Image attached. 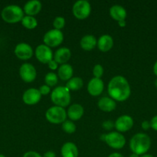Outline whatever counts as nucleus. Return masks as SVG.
Wrapping results in <instances>:
<instances>
[{
	"label": "nucleus",
	"instance_id": "obj_1",
	"mask_svg": "<svg viewBox=\"0 0 157 157\" xmlns=\"http://www.w3.org/2000/svg\"><path fill=\"white\" fill-rule=\"evenodd\" d=\"M108 93L115 101H126L130 95V86L124 77L118 75L112 78L109 81L108 84Z\"/></svg>",
	"mask_w": 157,
	"mask_h": 157
},
{
	"label": "nucleus",
	"instance_id": "obj_2",
	"mask_svg": "<svg viewBox=\"0 0 157 157\" xmlns=\"http://www.w3.org/2000/svg\"><path fill=\"white\" fill-rule=\"evenodd\" d=\"M151 146L150 137L143 133H138L130 140L129 147L132 153L137 155H144L147 153Z\"/></svg>",
	"mask_w": 157,
	"mask_h": 157
},
{
	"label": "nucleus",
	"instance_id": "obj_3",
	"mask_svg": "<svg viewBox=\"0 0 157 157\" xmlns=\"http://www.w3.org/2000/svg\"><path fill=\"white\" fill-rule=\"evenodd\" d=\"M23 9L17 5H9L6 6L2 11V18L5 21L9 23H15L22 21L23 15Z\"/></svg>",
	"mask_w": 157,
	"mask_h": 157
},
{
	"label": "nucleus",
	"instance_id": "obj_4",
	"mask_svg": "<svg viewBox=\"0 0 157 157\" xmlns=\"http://www.w3.org/2000/svg\"><path fill=\"white\" fill-rule=\"evenodd\" d=\"M51 99L55 106L64 107L69 105L71 101L69 90L66 87H56L51 94Z\"/></svg>",
	"mask_w": 157,
	"mask_h": 157
},
{
	"label": "nucleus",
	"instance_id": "obj_5",
	"mask_svg": "<svg viewBox=\"0 0 157 157\" xmlns=\"http://www.w3.org/2000/svg\"><path fill=\"white\" fill-rule=\"evenodd\" d=\"M46 117L52 124H61L66 121V111L63 107L53 106L47 110Z\"/></svg>",
	"mask_w": 157,
	"mask_h": 157
},
{
	"label": "nucleus",
	"instance_id": "obj_6",
	"mask_svg": "<svg viewBox=\"0 0 157 157\" xmlns=\"http://www.w3.org/2000/svg\"><path fill=\"white\" fill-rule=\"evenodd\" d=\"M72 12L78 19L87 18L91 12L90 3L87 0H78L72 6Z\"/></svg>",
	"mask_w": 157,
	"mask_h": 157
},
{
	"label": "nucleus",
	"instance_id": "obj_7",
	"mask_svg": "<svg viewBox=\"0 0 157 157\" xmlns=\"http://www.w3.org/2000/svg\"><path fill=\"white\" fill-rule=\"evenodd\" d=\"M43 41L46 45L49 47H55L61 44L63 41V34L58 29H51L45 34Z\"/></svg>",
	"mask_w": 157,
	"mask_h": 157
},
{
	"label": "nucleus",
	"instance_id": "obj_8",
	"mask_svg": "<svg viewBox=\"0 0 157 157\" xmlns=\"http://www.w3.org/2000/svg\"><path fill=\"white\" fill-rule=\"evenodd\" d=\"M105 141L113 149H121L126 144V139L121 133L118 132H110L106 134Z\"/></svg>",
	"mask_w": 157,
	"mask_h": 157
},
{
	"label": "nucleus",
	"instance_id": "obj_9",
	"mask_svg": "<svg viewBox=\"0 0 157 157\" xmlns=\"http://www.w3.org/2000/svg\"><path fill=\"white\" fill-rule=\"evenodd\" d=\"M35 56L39 61L45 64L46 63L48 64L49 61L52 60L53 54L49 46L46 44H39L35 48Z\"/></svg>",
	"mask_w": 157,
	"mask_h": 157
},
{
	"label": "nucleus",
	"instance_id": "obj_10",
	"mask_svg": "<svg viewBox=\"0 0 157 157\" xmlns=\"http://www.w3.org/2000/svg\"><path fill=\"white\" fill-rule=\"evenodd\" d=\"M19 75L23 81L26 82H32L36 78V70L32 64L25 63L20 67Z\"/></svg>",
	"mask_w": 157,
	"mask_h": 157
},
{
	"label": "nucleus",
	"instance_id": "obj_11",
	"mask_svg": "<svg viewBox=\"0 0 157 157\" xmlns=\"http://www.w3.org/2000/svg\"><path fill=\"white\" fill-rule=\"evenodd\" d=\"M15 54L18 58L27 60L32 56L33 50L29 44L25 42L18 43L15 48Z\"/></svg>",
	"mask_w": 157,
	"mask_h": 157
},
{
	"label": "nucleus",
	"instance_id": "obj_12",
	"mask_svg": "<svg viewBox=\"0 0 157 157\" xmlns=\"http://www.w3.org/2000/svg\"><path fill=\"white\" fill-rule=\"evenodd\" d=\"M133 124V119L130 116L123 115L117 118L115 122V127L118 131L126 132L132 128Z\"/></svg>",
	"mask_w": 157,
	"mask_h": 157
},
{
	"label": "nucleus",
	"instance_id": "obj_13",
	"mask_svg": "<svg viewBox=\"0 0 157 157\" xmlns=\"http://www.w3.org/2000/svg\"><path fill=\"white\" fill-rule=\"evenodd\" d=\"M41 93L38 89L29 88L24 92L22 100L26 104L32 105L38 103L41 99Z\"/></svg>",
	"mask_w": 157,
	"mask_h": 157
},
{
	"label": "nucleus",
	"instance_id": "obj_14",
	"mask_svg": "<svg viewBox=\"0 0 157 157\" xmlns=\"http://www.w3.org/2000/svg\"><path fill=\"white\" fill-rule=\"evenodd\" d=\"M88 91L92 96L99 95L104 89V83L101 78H93L88 84Z\"/></svg>",
	"mask_w": 157,
	"mask_h": 157
},
{
	"label": "nucleus",
	"instance_id": "obj_15",
	"mask_svg": "<svg viewBox=\"0 0 157 157\" xmlns=\"http://www.w3.org/2000/svg\"><path fill=\"white\" fill-rule=\"evenodd\" d=\"M71 57V51L68 48L62 47L57 49L54 54V60L58 64H66Z\"/></svg>",
	"mask_w": 157,
	"mask_h": 157
},
{
	"label": "nucleus",
	"instance_id": "obj_16",
	"mask_svg": "<svg viewBox=\"0 0 157 157\" xmlns=\"http://www.w3.org/2000/svg\"><path fill=\"white\" fill-rule=\"evenodd\" d=\"M42 9V3L38 0H30L28 1L25 4L23 10L27 14V15H36L37 13L39 12V11Z\"/></svg>",
	"mask_w": 157,
	"mask_h": 157
},
{
	"label": "nucleus",
	"instance_id": "obj_17",
	"mask_svg": "<svg viewBox=\"0 0 157 157\" xmlns=\"http://www.w3.org/2000/svg\"><path fill=\"white\" fill-rule=\"evenodd\" d=\"M84 113V108L81 104H74L69 107L67 115L72 121H78L83 117Z\"/></svg>",
	"mask_w": 157,
	"mask_h": 157
},
{
	"label": "nucleus",
	"instance_id": "obj_18",
	"mask_svg": "<svg viewBox=\"0 0 157 157\" xmlns=\"http://www.w3.org/2000/svg\"><path fill=\"white\" fill-rule=\"evenodd\" d=\"M61 154L62 157H78V148H77L76 145L73 143H66L62 147Z\"/></svg>",
	"mask_w": 157,
	"mask_h": 157
},
{
	"label": "nucleus",
	"instance_id": "obj_19",
	"mask_svg": "<svg viewBox=\"0 0 157 157\" xmlns=\"http://www.w3.org/2000/svg\"><path fill=\"white\" fill-rule=\"evenodd\" d=\"M109 14L114 19L117 20L118 21L125 20L126 15H127L125 8L120 5H113L112 6H111L110 9H109Z\"/></svg>",
	"mask_w": 157,
	"mask_h": 157
},
{
	"label": "nucleus",
	"instance_id": "obj_20",
	"mask_svg": "<svg viewBox=\"0 0 157 157\" xmlns=\"http://www.w3.org/2000/svg\"><path fill=\"white\" fill-rule=\"evenodd\" d=\"M97 45L102 52H108L113 45V39L109 35H103L99 38Z\"/></svg>",
	"mask_w": 157,
	"mask_h": 157
},
{
	"label": "nucleus",
	"instance_id": "obj_21",
	"mask_svg": "<svg viewBox=\"0 0 157 157\" xmlns=\"http://www.w3.org/2000/svg\"><path fill=\"white\" fill-rule=\"evenodd\" d=\"M98 106L102 110L106 112L112 111L116 107V104L112 98L104 97L100 98L98 101Z\"/></svg>",
	"mask_w": 157,
	"mask_h": 157
},
{
	"label": "nucleus",
	"instance_id": "obj_22",
	"mask_svg": "<svg viewBox=\"0 0 157 157\" xmlns=\"http://www.w3.org/2000/svg\"><path fill=\"white\" fill-rule=\"evenodd\" d=\"M97 44V40L92 35H86L82 38L80 45L84 50L90 51L93 49Z\"/></svg>",
	"mask_w": 157,
	"mask_h": 157
},
{
	"label": "nucleus",
	"instance_id": "obj_23",
	"mask_svg": "<svg viewBox=\"0 0 157 157\" xmlns=\"http://www.w3.org/2000/svg\"><path fill=\"white\" fill-rule=\"evenodd\" d=\"M73 75V68L69 64H63L58 67V75L62 80L66 81L72 78Z\"/></svg>",
	"mask_w": 157,
	"mask_h": 157
},
{
	"label": "nucleus",
	"instance_id": "obj_24",
	"mask_svg": "<svg viewBox=\"0 0 157 157\" xmlns=\"http://www.w3.org/2000/svg\"><path fill=\"white\" fill-rule=\"evenodd\" d=\"M83 86V81L81 78L78 77H74L69 79L66 83V87L69 90H76L81 88Z\"/></svg>",
	"mask_w": 157,
	"mask_h": 157
},
{
	"label": "nucleus",
	"instance_id": "obj_25",
	"mask_svg": "<svg viewBox=\"0 0 157 157\" xmlns=\"http://www.w3.org/2000/svg\"><path fill=\"white\" fill-rule=\"evenodd\" d=\"M37 20L31 15H26L22 19V24L23 26L29 29H34L37 26Z\"/></svg>",
	"mask_w": 157,
	"mask_h": 157
},
{
	"label": "nucleus",
	"instance_id": "obj_26",
	"mask_svg": "<svg viewBox=\"0 0 157 157\" xmlns=\"http://www.w3.org/2000/svg\"><path fill=\"white\" fill-rule=\"evenodd\" d=\"M45 81L46 83V85H48L49 87L55 86L58 82V77L53 72H49V73L46 74V77H45Z\"/></svg>",
	"mask_w": 157,
	"mask_h": 157
},
{
	"label": "nucleus",
	"instance_id": "obj_27",
	"mask_svg": "<svg viewBox=\"0 0 157 157\" xmlns=\"http://www.w3.org/2000/svg\"><path fill=\"white\" fill-rule=\"evenodd\" d=\"M62 127L63 130L68 133H74L76 130V126L71 121H66L65 122H63Z\"/></svg>",
	"mask_w": 157,
	"mask_h": 157
},
{
	"label": "nucleus",
	"instance_id": "obj_28",
	"mask_svg": "<svg viewBox=\"0 0 157 157\" xmlns=\"http://www.w3.org/2000/svg\"><path fill=\"white\" fill-rule=\"evenodd\" d=\"M65 18L62 16H57L55 17V18L53 21V26L55 29H58L60 30L61 29H62L65 25Z\"/></svg>",
	"mask_w": 157,
	"mask_h": 157
},
{
	"label": "nucleus",
	"instance_id": "obj_29",
	"mask_svg": "<svg viewBox=\"0 0 157 157\" xmlns=\"http://www.w3.org/2000/svg\"><path fill=\"white\" fill-rule=\"evenodd\" d=\"M93 75L95 78H100L103 75V67L99 64H97L93 67Z\"/></svg>",
	"mask_w": 157,
	"mask_h": 157
},
{
	"label": "nucleus",
	"instance_id": "obj_30",
	"mask_svg": "<svg viewBox=\"0 0 157 157\" xmlns=\"http://www.w3.org/2000/svg\"><path fill=\"white\" fill-rule=\"evenodd\" d=\"M38 90H39V92L41 93V94L46 95L50 92V87L48 85H46V84H44V85H42L41 87H39Z\"/></svg>",
	"mask_w": 157,
	"mask_h": 157
},
{
	"label": "nucleus",
	"instance_id": "obj_31",
	"mask_svg": "<svg viewBox=\"0 0 157 157\" xmlns=\"http://www.w3.org/2000/svg\"><path fill=\"white\" fill-rule=\"evenodd\" d=\"M114 126H115V124L112 121H106L103 124V127L106 130H111Z\"/></svg>",
	"mask_w": 157,
	"mask_h": 157
},
{
	"label": "nucleus",
	"instance_id": "obj_32",
	"mask_svg": "<svg viewBox=\"0 0 157 157\" xmlns=\"http://www.w3.org/2000/svg\"><path fill=\"white\" fill-rule=\"evenodd\" d=\"M23 157H42L38 153L35 151H28L23 155Z\"/></svg>",
	"mask_w": 157,
	"mask_h": 157
},
{
	"label": "nucleus",
	"instance_id": "obj_33",
	"mask_svg": "<svg viewBox=\"0 0 157 157\" xmlns=\"http://www.w3.org/2000/svg\"><path fill=\"white\" fill-rule=\"evenodd\" d=\"M150 126L153 130L157 131V115L154 116L150 121Z\"/></svg>",
	"mask_w": 157,
	"mask_h": 157
},
{
	"label": "nucleus",
	"instance_id": "obj_34",
	"mask_svg": "<svg viewBox=\"0 0 157 157\" xmlns=\"http://www.w3.org/2000/svg\"><path fill=\"white\" fill-rule=\"evenodd\" d=\"M48 64H49V67H50L52 70H55V69H56L57 67H58V63H57L54 59H52V61H49V62L48 63Z\"/></svg>",
	"mask_w": 157,
	"mask_h": 157
},
{
	"label": "nucleus",
	"instance_id": "obj_35",
	"mask_svg": "<svg viewBox=\"0 0 157 157\" xmlns=\"http://www.w3.org/2000/svg\"><path fill=\"white\" fill-rule=\"evenodd\" d=\"M142 127H143V130H149V127H151L150 122H149V121H143V123H142Z\"/></svg>",
	"mask_w": 157,
	"mask_h": 157
},
{
	"label": "nucleus",
	"instance_id": "obj_36",
	"mask_svg": "<svg viewBox=\"0 0 157 157\" xmlns=\"http://www.w3.org/2000/svg\"><path fill=\"white\" fill-rule=\"evenodd\" d=\"M42 157H56V155L53 151H47L44 153Z\"/></svg>",
	"mask_w": 157,
	"mask_h": 157
},
{
	"label": "nucleus",
	"instance_id": "obj_37",
	"mask_svg": "<svg viewBox=\"0 0 157 157\" xmlns=\"http://www.w3.org/2000/svg\"><path fill=\"white\" fill-rule=\"evenodd\" d=\"M108 157H124V156L119 153H112V154L109 155Z\"/></svg>",
	"mask_w": 157,
	"mask_h": 157
},
{
	"label": "nucleus",
	"instance_id": "obj_38",
	"mask_svg": "<svg viewBox=\"0 0 157 157\" xmlns=\"http://www.w3.org/2000/svg\"><path fill=\"white\" fill-rule=\"evenodd\" d=\"M153 72H154V74H155V75L157 76V61H155V64H154V66H153Z\"/></svg>",
	"mask_w": 157,
	"mask_h": 157
},
{
	"label": "nucleus",
	"instance_id": "obj_39",
	"mask_svg": "<svg viewBox=\"0 0 157 157\" xmlns=\"http://www.w3.org/2000/svg\"><path fill=\"white\" fill-rule=\"evenodd\" d=\"M118 22H119V24L120 26H125V25H126V21H125V20H122V21H119Z\"/></svg>",
	"mask_w": 157,
	"mask_h": 157
},
{
	"label": "nucleus",
	"instance_id": "obj_40",
	"mask_svg": "<svg viewBox=\"0 0 157 157\" xmlns=\"http://www.w3.org/2000/svg\"><path fill=\"white\" fill-rule=\"evenodd\" d=\"M141 157H154V156H152V155H150V154H144V155H143Z\"/></svg>",
	"mask_w": 157,
	"mask_h": 157
},
{
	"label": "nucleus",
	"instance_id": "obj_41",
	"mask_svg": "<svg viewBox=\"0 0 157 157\" xmlns=\"http://www.w3.org/2000/svg\"><path fill=\"white\" fill-rule=\"evenodd\" d=\"M129 157H140V156H139V155L135 154V153H132V154L130 155V156Z\"/></svg>",
	"mask_w": 157,
	"mask_h": 157
},
{
	"label": "nucleus",
	"instance_id": "obj_42",
	"mask_svg": "<svg viewBox=\"0 0 157 157\" xmlns=\"http://www.w3.org/2000/svg\"><path fill=\"white\" fill-rule=\"evenodd\" d=\"M155 87H157V79L155 80Z\"/></svg>",
	"mask_w": 157,
	"mask_h": 157
},
{
	"label": "nucleus",
	"instance_id": "obj_43",
	"mask_svg": "<svg viewBox=\"0 0 157 157\" xmlns=\"http://www.w3.org/2000/svg\"><path fill=\"white\" fill-rule=\"evenodd\" d=\"M0 157H6L4 156V155H2V154H0Z\"/></svg>",
	"mask_w": 157,
	"mask_h": 157
}]
</instances>
